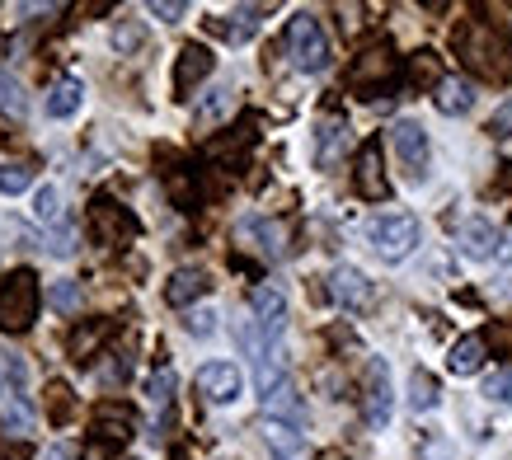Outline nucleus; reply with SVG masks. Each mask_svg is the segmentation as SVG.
Listing matches in <instances>:
<instances>
[{
  "instance_id": "nucleus-22",
  "label": "nucleus",
  "mask_w": 512,
  "mask_h": 460,
  "mask_svg": "<svg viewBox=\"0 0 512 460\" xmlns=\"http://www.w3.org/2000/svg\"><path fill=\"white\" fill-rule=\"evenodd\" d=\"M343 146H348V127H343L339 118L320 123V132H315V160H320V165H334Z\"/></svg>"
},
{
  "instance_id": "nucleus-12",
  "label": "nucleus",
  "mask_w": 512,
  "mask_h": 460,
  "mask_svg": "<svg viewBox=\"0 0 512 460\" xmlns=\"http://www.w3.org/2000/svg\"><path fill=\"white\" fill-rule=\"evenodd\" d=\"M357 193L372 202H381L390 193L386 174H381V146H376V141H367V146L357 151Z\"/></svg>"
},
{
  "instance_id": "nucleus-35",
  "label": "nucleus",
  "mask_w": 512,
  "mask_h": 460,
  "mask_svg": "<svg viewBox=\"0 0 512 460\" xmlns=\"http://www.w3.org/2000/svg\"><path fill=\"white\" fill-rule=\"evenodd\" d=\"M423 460H447V442H433L428 451H423Z\"/></svg>"
},
{
  "instance_id": "nucleus-30",
  "label": "nucleus",
  "mask_w": 512,
  "mask_h": 460,
  "mask_svg": "<svg viewBox=\"0 0 512 460\" xmlns=\"http://www.w3.org/2000/svg\"><path fill=\"white\" fill-rule=\"evenodd\" d=\"M184 329H188V334H193V338H212V334H217V310H212V306L188 310Z\"/></svg>"
},
{
  "instance_id": "nucleus-13",
  "label": "nucleus",
  "mask_w": 512,
  "mask_h": 460,
  "mask_svg": "<svg viewBox=\"0 0 512 460\" xmlns=\"http://www.w3.org/2000/svg\"><path fill=\"white\" fill-rule=\"evenodd\" d=\"M264 442L273 451V460H311L306 432L292 428V423H264Z\"/></svg>"
},
{
  "instance_id": "nucleus-5",
  "label": "nucleus",
  "mask_w": 512,
  "mask_h": 460,
  "mask_svg": "<svg viewBox=\"0 0 512 460\" xmlns=\"http://www.w3.org/2000/svg\"><path fill=\"white\" fill-rule=\"evenodd\" d=\"M390 146L400 155V165L409 179H423L428 174V132H423L414 118H400V123L390 127Z\"/></svg>"
},
{
  "instance_id": "nucleus-6",
  "label": "nucleus",
  "mask_w": 512,
  "mask_h": 460,
  "mask_svg": "<svg viewBox=\"0 0 512 460\" xmlns=\"http://www.w3.org/2000/svg\"><path fill=\"white\" fill-rule=\"evenodd\" d=\"M245 390V371L235 367V362H207L198 371V395L207 404H235Z\"/></svg>"
},
{
  "instance_id": "nucleus-33",
  "label": "nucleus",
  "mask_w": 512,
  "mask_h": 460,
  "mask_svg": "<svg viewBox=\"0 0 512 460\" xmlns=\"http://www.w3.org/2000/svg\"><path fill=\"white\" fill-rule=\"evenodd\" d=\"M52 254H57V259H71V254H76V230L71 226L52 230Z\"/></svg>"
},
{
  "instance_id": "nucleus-7",
  "label": "nucleus",
  "mask_w": 512,
  "mask_h": 460,
  "mask_svg": "<svg viewBox=\"0 0 512 460\" xmlns=\"http://www.w3.org/2000/svg\"><path fill=\"white\" fill-rule=\"evenodd\" d=\"M390 409H395V390H390V367L381 357H372L367 367V399H362V414L372 428H386L390 423Z\"/></svg>"
},
{
  "instance_id": "nucleus-17",
  "label": "nucleus",
  "mask_w": 512,
  "mask_h": 460,
  "mask_svg": "<svg viewBox=\"0 0 512 460\" xmlns=\"http://www.w3.org/2000/svg\"><path fill=\"white\" fill-rule=\"evenodd\" d=\"M231 108H235V90H231V85H212V90L198 99L193 118H198V127H212V123H221Z\"/></svg>"
},
{
  "instance_id": "nucleus-10",
  "label": "nucleus",
  "mask_w": 512,
  "mask_h": 460,
  "mask_svg": "<svg viewBox=\"0 0 512 460\" xmlns=\"http://www.w3.org/2000/svg\"><path fill=\"white\" fill-rule=\"evenodd\" d=\"M264 418H268V423H292V428H301V423H306V399L296 395L292 381H282L278 390H268V395H264Z\"/></svg>"
},
{
  "instance_id": "nucleus-2",
  "label": "nucleus",
  "mask_w": 512,
  "mask_h": 460,
  "mask_svg": "<svg viewBox=\"0 0 512 460\" xmlns=\"http://www.w3.org/2000/svg\"><path fill=\"white\" fill-rule=\"evenodd\" d=\"M367 240H372V249L386 263H404L419 249L423 226H419V216H409V212H381L372 226H367Z\"/></svg>"
},
{
  "instance_id": "nucleus-20",
  "label": "nucleus",
  "mask_w": 512,
  "mask_h": 460,
  "mask_svg": "<svg viewBox=\"0 0 512 460\" xmlns=\"http://www.w3.org/2000/svg\"><path fill=\"white\" fill-rule=\"evenodd\" d=\"M447 367H451V376H475V371L484 367V338L480 334H466L456 348H451Z\"/></svg>"
},
{
  "instance_id": "nucleus-34",
  "label": "nucleus",
  "mask_w": 512,
  "mask_h": 460,
  "mask_svg": "<svg viewBox=\"0 0 512 460\" xmlns=\"http://www.w3.org/2000/svg\"><path fill=\"white\" fill-rule=\"evenodd\" d=\"M146 15H156L160 24H174V19L184 15V5H179V0H151V5H146Z\"/></svg>"
},
{
  "instance_id": "nucleus-27",
  "label": "nucleus",
  "mask_w": 512,
  "mask_h": 460,
  "mask_svg": "<svg viewBox=\"0 0 512 460\" xmlns=\"http://www.w3.org/2000/svg\"><path fill=\"white\" fill-rule=\"evenodd\" d=\"M254 29H259L254 10H240V15H231L226 24H217V33H221V38H231V43H245V38H254Z\"/></svg>"
},
{
  "instance_id": "nucleus-24",
  "label": "nucleus",
  "mask_w": 512,
  "mask_h": 460,
  "mask_svg": "<svg viewBox=\"0 0 512 460\" xmlns=\"http://www.w3.org/2000/svg\"><path fill=\"white\" fill-rule=\"evenodd\" d=\"M80 301H85V296H80V282H71V277L52 282V287L43 292V306H47V310H57V315H76Z\"/></svg>"
},
{
  "instance_id": "nucleus-15",
  "label": "nucleus",
  "mask_w": 512,
  "mask_h": 460,
  "mask_svg": "<svg viewBox=\"0 0 512 460\" xmlns=\"http://www.w3.org/2000/svg\"><path fill=\"white\" fill-rule=\"evenodd\" d=\"M207 287H212V282H207L202 268H179V273L165 282V301H170V306H193Z\"/></svg>"
},
{
  "instance_id": "nucleus-29",
  "label": "nucleus",
  "mask_w": 512,
  "mask_h": 460,
  "mask_svg": "<svg viewBox=\"0 0 512 460\" xmlns=\"http://www.w3.org/2000/svg\"><path fill=\"white\" fill-rule=\"evenodd\" d=\"M174 385H179V376H174L170 367H160L156 376H151V385H146V395H151V404H156V409H165V404L174 399Z\"/></svg>"
},
{
  "instance_id": "nucleus-18",
  "label": "nucleus",
  "mask_w": 512,
  "mask_h": 460,
  "mask_svg": "<svg viewBox=\"0 0 512 460\" xmlns=\"http://www.w3.org/2000/svg\"><path fill=\"white\" fill-rule=\"evenodd\" d=\"M240 240H259V254H268V259H278L282 254V230L273 226V221H264V216H245L240 221Z\"/></svg>"
},
{
  "instance_id": "nucleus-16",
  "label": "nucleus",
  "mask_w": 512,
  "mask_h": 460,
  "mask_svg": "<svg viewBox=\"0 0 512 460\" xmlns=\"http://www.w3.org/2000/svg\"><path fill=\"white\" fill-rule=\"evenodd\" d=\"M433 104L442 108L447 118H461V113L475 108V85H470V80H437Z\"/></svg>"
},
{
  "instance_id": "nucleus-9",
  "label": "nucleus",
  "mask_w": 512,
  "mask_h": 460,
  "mask_svg": "<svg viewBox=\"0 0 512 460\" xmlns=\"http://www.w3.org/2000/svg\"><path fill=\"white\" fill-rule=\"evenodd\" d=\"M498 245H503V235H498L494 221H484V216H470L466 226H461V254L475 263L484 259H498Z\"/></svg>"
},
{
  "instance_id": "nucleus-36",
  "label": "nucleus",
  "mask_w": 512,
  "mask_h": 460,
  "mask_svg": "<svg viewBox=\"0 0 512 460\" xmlns=\"http://www.w3.org/2000/svg\"><path fill=\"white\" fill-rule=\"evenodd\" d=\"M498 259H503V268H512V235H503V245H498Z\"/></svg>"
},
{
  "instance_id": "nucleus-21",
  "label": "nucleus",
  "mask_w": 512,
  "mask_h": 460,
  "mask_svg": "<svg viewBox=\"0 0 512 460\" xmlns=\"http://www.w3.org/2000/svg\"><path fill=\"white\" fill-rule=\"evenodd\" d=\"M33 428H38V414H33L29 399H10V404L0 409V432H5V437H29Z\"/></svg>"
},
{
  "instance_id": "nucleus-23",
  "label": "nucleus",
  "mask_w": 512,
  "mask_h": 460,
  "mask_svg": "<svg viewBox=\"0 0 512 460\" xmlns=\"http://www.w3.org/2000/svg\"><path fill=\"white\" fill-rule=\"evenodd\" d=\"M437 399H442V390H437V376H428V371L419 367L414 376H409V409H414V414H433Z\"/></svg>"
},
{
  "instance_id": "nucleus-11",
  "label": "nucleus",
  "mask_w": 512,
  "mask_h": 460,
  "mask_svg": "<svg viewBox=\"0 0 512 460\" xmlns=\"http://www.w3.org/2000/svg\"><path fill=\"white\" fill-rule=\"evenodd\" d=\"M249 306H254V324H259L268 338L282 334V320H287V296H282L278 287H254Z\"/></svg>"
},
{
  "instance_id": "nucleus-25",
  "label": "nucleus",
  "mask_w": 512,
  "mask_h": 460,
  "mask_svg": "<svg viewBox=\"0 0 512 460\" xmlns=\"http://www.w3.org/2000/svg\"><path fill=\"white\" fill-rule=\"evenodd\" d=\"M33 221L38 226H62V193L52 184L33 188Z\"/></svg>"
},
{
  "instance_id": "nucleus-3",
  "label": "nucleus",
  "mask_w": 512,
  "mask_h": 460,
  "mask_svg": "<svg viewBox=\"0 0 512 460\" xmlns=\"http://www.w3.org/2000/svg\"><path fill=\"white\" fill-rule=\"evenodd\" d=\"M287 57H292V66L306 71V76H320L329 66V33L315 15H296L292 24H287Z\"/></svg>"
},
{
  "instance_id": "nucleus-31",
  "label": "nucleus",
  "mask_w": 512,
  "mask_h": 460,
  "mask_svg": "<svg viewBox=\"0 0 512 460\" xmlns=\"http://www.w3.org/2000/svg\"><path fill=\"white\" fill-rule=\"evenodd\" d=\"M386 71H390V52H367V57H362V66L353 71V80H357V85H367V80L386 76Z\"/></svg>"
},
{
  "instance_id": "nucleus-38",
  "label": "nucleus",
  "mask_w": 512,
  "mask_h": 460,
  "mask_svg": "<svg viewBox=\"0 0 512 460\" xmlns=\"http://www.w3.org/2000/svg\"><path fill=\"white\" fill-rule=\"evenodd\" d=\"M315 460H348V456H343V451H320Z\"/></svg>"
},
{
  "instance_id": "nucleus-28",
  "label": "nucleus",
  "mask_w": 512,
  "mask_h": 460,
  "mask_svg": "<svg viewBox=\"0 0 512 460\" xmlns=\"http://www.w3.org/2000/svg\"><path fill=\"white\" fill-rule=\"evenodd\" d=\"M33 188V174L24 165H0V193L5 198H19V193H29Z\"/></svg>"
},
{
  "instance_id": "nucleus-19",
  "label": "nucleus",
  "mask_w": 512,
  "mask_h": 460,
  "mask_svg": "<svg viewBox=\"0 0 512 460\" xmlns=\"http://www.w3.org/2000/svg\"><path fill=\"white\" fill-rule=\"evenodd\" d=\"M207 71H212V52H207V47H184V52H179V71H174L179 94H188V85H198Z\"/></svg>"
},
{
  "instance_id": "nucleus-14",
  "label": "nucleus",
  "mask_w": 512,
  "mask_h": 460,
  "mask_svg": "<svg viewBox=\"0 0 512 460\" xmlns=\"http://www.w3.org/2000/svg\"><path fill=\"white\" fill-rule=\"evenodd\" d=\"M80 104H85V85H80L76 76H66L52 85V94L43 99V113L47 118H57V123H66V118H76Z\"/></svg>"
},
{
  "instance_id": "nucleus-32",
  "label": "nucleus",
  "mask_w": 512,
  "mask_h": 460,
  "mask_svg": "<svg viewBox=\"0 0 512 460\" xmlns=\"http://www.w3.org/2000/svg\"><path fill=\"white\" fill-rule=\"evenodd\" d=\"M484 395L494 399V404H503V409H512V371H494L489 385H484Z\"/></svg>"
},
{
  "instance_id": "nucleus-4",
  "label": "nucleus",
  "mask_w": 512,
  "mask_h": 460,
  "mask_svg": "<svg viewBox=\"0 0 512 460\" xmlns=\"http://www.w3.org/2000/svg\"><path fill=\"white\" fill-rule=\"evenodd\" d=\"M33 306H38V287H33V273H10L5 292H0V329H29Z\"/></svg>"
},
{
  "instance_id": "nucleus-26",
  "label": "nucleus",
  "mask_w": 512,
  "mask_h": 460,
  "mask_svg": "<svg viewBox=\"0 0 512 460\" xmlns=\"http://www.w3.org/2000/svg\"><path fill=\"white\" fill-rule=\"evenodd\" d=\"M29 108V99H24V85H19L5 66H0V113H10V118H19Z\"/></svg>"
},
{
  "instance_id": "nucleus-1",
  "label": "nucleus",
  "mask_w": 512,
  "mask_h": 460,
  "mask_svg": "<svg viewBox=\"0 0 512 460\" xmlns=\"http://www.w3.org/2000/svg\"><path fill=\"white\" fill-rule=\"evenodd\" d=\"M456 47H461V62L484 80H508L512 76V43L489 24H470V29L456 33Z\"/></svg>"
},
{
  "instance_id": "nucleus-37",
  "label": "nucleus",
  "mask_w": 512,
  "mask_h": 460,
  "mask_svg": "<svg viewBox=\"0 0 512 460\" xmlns=\"http://www.w3.org/2000/svg\"><path fill=\"white\" fill-rule=\"evenodd\" d=\"M494 127H498V132H503V127H508V132H512V108H503V113H498V118H494Z\"/></svg>"
},
{
  "instance_id": "nucleus-8",
  "label": "nucleus",
  "mask_w": 512,
  "mask_h": 460,
  "mask_svg": "<svg viewBox=\"0 0 512 460\" xmlns=\"http://www.w3.org/2000/svg\"><path fill=\"white\" fill-rule=\"evenodd\" d=\"M329 296H334L343 310H367V306H372V282H367V273H362V268L339 263V268L329 273Z\"/></svg>"
}]
</instances>
